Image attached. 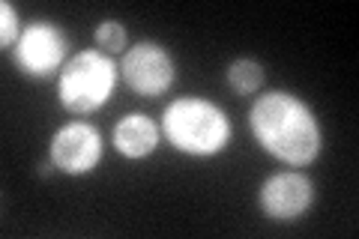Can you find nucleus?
I'll return each mask as SVG.
<instances>
[{
  "label": "nucleus",
  "mask_w": 359,
  "mask_h": 239,
  "mask_svg": "<svg viewBox=\"0 0 359 239\" xmlns=\"http://www.w3.org/2000/svg\"><path fill=\"white\" fill-rule=\"evenodd\" d=\"M249 129L266 156L287 168H306L323 150L314 111L290 90H266L249 108Z\"/></svg>",
  "instance_id": "nucleus-1"
},
{
  "label": "nucleus",
  "mask_w": 359,
  "mask_h": 239,
  "mask_svg": "<svg viewBox=\"0 0 359 239\" xmlns=\"http://www.w3.org/2000/svg\"><path fill=\"white\" fill-rule=\"evenodd\" d=\"M159 129L177 153L192 158L219 156L222 150H228L233 138V126L224 108L204 96H180L168 102L159 117Z\"/></svg>",
  "instance_id": "nucleus-2"
},
{
  "label": "nucleus",
  "mask_w": 359,
  "mask_h": 239,
  "mask_svg": "<svg viewBox=\"0 0 359 239\" xmlns=\"http://www.w3.org/2000/svg\"><path fill=\"white\" fill-rule=\"evenodd\" d=\"M120 66L114 57L102 54L99 48H87L72 54L57 78V99L60 105L75 117H90L102 111L117 90Z\"/></svg>",
  "instance_id": "nucleus-3"
},
{
  "label": "nucleus",
  "mask_w": 359,
  "mask_h": 239,
  "mask_svg": "<svg viewBox=\"0 0 359 239\" xmlns=\"http://www.w3.org/2000/svg\"><path fill=\"white\" fill-rule=\"evenodd\" d=\"M66 54H69V39H66L63 27L48 18H36L21 30L13 48V63L25 78L45 81L66 66V60H69Z\"/></svg>",
  "instance_id": "nucleus-4"
},
{
  "label": "nucleus",
  "mask_w": 359,
  "mask_h": 239,
  "mask_svg": "<svg viewBox=\"0 0 359 239\" xmlns=\"http://www.w3.org/2000/svg\"><path fill=\"white\" fill-rule=\"evenodd\" d=\"M120 78L141 99H159L177 81V63L162 42L141 39L123 54Z\"/></svg>",
  "instance_id": "nucleus-5"
},
{
  "label": "nucleus",
  "mask_w": 359,
  "mask_h": 239,
  "mask_svg": "<svg viewBox=\"0 0 359 239\" xmlns=\"http://www.w3.org/2000/svg\"><path fill=\"white\" fill-rule=\"evenodd\" d=\"M105 156V141L93 123L72 120L60 126L48 141V158L57 174L66 177H87L99 168Z\"/></svg>",
  "instance_id": "nucleus-6"
},
{
  "label": "nucleus",
  "mask_w": 359,
  "mask_h": 239,
  "mask_svg": "<svg viewBox=\"0 0 359 239\" xmlns=\"http://www.w3.org/2000/svg\"><path fill=\"white\" fill-rule=\"evenodd\" d=\"M314 203V186L299 170H278L257 189V207L269 221H299Z\"/></svg>",
  "instance_id": "nucleus-7"
},
{
  "label": "nucleus",
  "mask_w": 359,
  "mask_h": 239,
  "mask_svg": "<svg viewBox=\"0 0 359 239\" xmlns=\"http://www.w3.org/2000/svg\"><path fill=\"white\" fill-rule=\"evenodd\" d=\"M162 144V129L150 114H126L114 123L111 129V146L129 162H141V158L153 156Z\"/></svg>",
  "instance_id": "nucleus-8"
},
{
  "label": "nucleus",
  "mask_w": 359,
  "mask_h": 239,
  "mask_svg": "<svg viewBox=\"0 0 359 239\" xmlns=\"http://www.w3.org/2000/svg\"><path fill=\"white\" fill-rule=\"evenodd\" d=\"M264 78H266L264 66L252 60V57H237L224 72V81L237 96H257L264 87Z\"/></svg>",
  "instance_id": "nucleus-9"
},
{
  "label": "nucleus",
  "mask_w": 359,
  "mask_h": 239,
  "mask_svg": "<svg viewBox=\"0 0 359 239\" xmlns=\"http://www.w3.org/2000/svg\"><path fill=\"white\" fill-rule=\"evenodd\" d=\"M93 39H96V48L114 57V54H126L129 51V33H126V25L117 18H105L99 21L96 30H93Z\"/></svg>",
  "instance_id": "nucleus-10"
},
{
  "label": "nucleus",
  "mask_w": 359,
  "mask_h": 239,
  "mask_svg": "<svg viewBox=\"0 0 359 239\" xmlns=\"http://www.w3.org/2000/svg\"><path fill=\"white\" fill-rule=\"evenodd\" d=\"M21 18H18V9L9 4V0H4L0 4V45H4L6 51H13L15 48V42L21 36Z\"/></svg>",
  "instance_id": "nucleus-11"
}]
</instances>
